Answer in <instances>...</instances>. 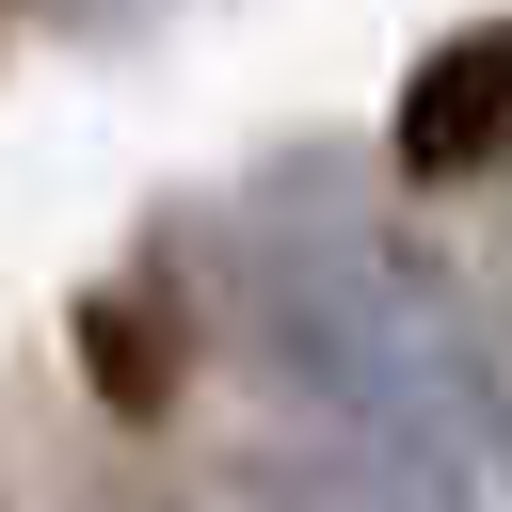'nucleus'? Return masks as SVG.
I'll use <instances>...</instances> for the list:
<instances>
[{
    "label": "nucleus",
    "mask_w": 512,
    "mask_h": 512,
    "mask_svg": "<svg viewBox=\"0 0 512 512\" xmlns=\"http://www.w3.org/2000/svg\"><path fill=\"white\" fill-rule=\"evenodd\" d=\"M384 160H400V192H480L512 160V16H464V32H432L400 64Z\"/></svg>",
    "instance_id": "1"
},
{
    "label": "nucleus",
    "mask_w": 512,
    "mask_h": 512,
    "mask_svg": "<svg viewBox=\"0 0 512 512\" xmlns=\"http://www.w3.org/2000/svg\"><path fill=\"white\" fill-rule=\"evenodd\" d=\"M240 512H480V464L368 448V432H288L240 464Z\"/></svg>",
    "instance_id": "2"
},
{
    "label": "nucleus",
    "mask_w": 512,
    "mask_h": 512,
    "mask_svg": "<svg viewBox=\"0 0 512 512\" xmlns=\"http://www.w3.org/2000/svg\"><path fill=\"white\" fill-rule=\"evenodd\" d=\"M480 336H496V368H512V240H496V272H480Z\"/></svg>",
    "instance_id": "3"
},
{
    "label": "nucleus",
    "mask_w": 512,
    "mask_h": 512,
    "mask_svg": "<svg viewBox=\"0 0 512 512\" xmlns=\"http://www.w3.org/2000/svg\"><path fill=\"white\" fill-rule=\"evenodd\" d=\"M144 512H176V496H144Z\"/></svg>",
    "instance_id": "4"
}]
</instances>
